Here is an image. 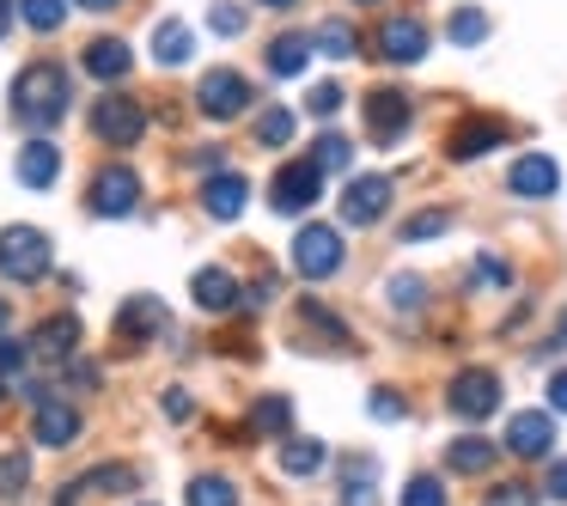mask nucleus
<instances>
[{
    "instance_id": "f257e3e1",
    "label": "nucleus",
    "mask_w": 567,
    "mask_h": 506,
    "mask_svg": "<svg viewBox=\"0 0 567 506\" xmlns=\"http://www.w3.org/2000/svg\"><path fill=\"white\" fill-rule=\"evenodd\" d=\"M74 104V80H68L62 62H31L25 74L13 80V116L31 128H55Z\"/></svg>"
},
{
    "instance_id": "f03ea898",
    "label": "nucleus",
    "mask_w": 567,
    "mask_h": 506,
    "mask_svg": "<svg viewBox=\"0 0 567 506\" xmlns=\"http://www.w3.org/2000/svg\"><path fill=\"white\" fill-rule=\"evenodd\" d=\"M427 50H433V31L421 13H384L372 25V55L384 68H415V62H427Z\"/></svg>"
},
{
    "instance_id": "7ed1b4c3",
    "label": "nucleus",
    "mask_w": 567,
    "mask_h": 506,
    "mask_svg": "<svg viewBox=\"0 0 567 506\" xmlns=\"http://www.w3.org/2000/svg\"><path fill=\"white\" fill-rule=\"evenodd\" d=\"M50 262H55L50 233H38V226H7V233H0V275H7V281L31 287V281L50 275Z\"/></svg>"
},
{
    "instance_id": "20e7f679",
    "label": "nucleus",
    "mask_w": 567,
    "mask_h": 506,
    "mask_svg": "<svg viewBox=\"0 0 567 506\" xmlns=\"http://www.w3.org/2000/svg\"><path fill=\"white\" fill-rule=\"evenodd\" d=\"M342 262H348V245H342L336 226L311 220L293 233V269L306 275V281H330V275H342Z\"/></svg>"
},
{
    "instance_id": "39448f33",
    "label": "nucleus",
    "mask_w": 567,
    "mask_h": 506,
    "mask_svg": "<svg viewBox=\"0 0 567 506\" xmlns=\"http://www.w3.org/2000/svg\"><path fill=\"white\" fill-rule=\"evenodd\" d=\"M250 80L238 74V68H208L202 74V86H196V111L208 116V123H233V116H245L250 111Z\"/></svg>"
},
{
    "instance_id": "423d86ee",
    "label": "nucleus",
    "mask_w": 567,
    "mask_h": 506,
    "mask_svg": "<svg viewBox=\"0 0 567 506\" xmlns=\"http://www.w3.org/2000/svg\"><path fill=\"white\" fill-rule=\"evenodd\" d=\"M92 135L104 141V147H135L141 135H147V111H141V99H123V92H111V99L92 104Z\"/></svg>"
},
{
    "instance_id": "0eeeda50",
    "label": "nucleus",
    "mask_w": 567,
    "mask_h": 506,
    "mask_svg": "<svg viewBox=\"0 0 567 506\" xmlns=\"http://www.w3.org/2000/svg\"><path fill=\"white\" fill-rule=\"evenodd\" d=\"M445 409H452L457 421H470V427H476V421H488L494 409H501V379H494L488 366H464L452 379V391H445Z\"/></svg>"
},
{
    "instance_id": "6e6552de",
    "label": "nucleus",
    "mask_w": 567,
    "mask_h": 506,
    "mask_svg": "<svg viewBox=\"0 0 567 506\" xmlns=\"http://www.w3.org/2000/svg\"><path fill=\"white\" fill-rule=\"evenodd\" d=\"M318 196H323L318 159H287L281 172L269 177V208H275V214H306Z\"/></svg>"
},
{
    "instance_id": "1a4fd4ad",
    "label": "nucleus",
    "mask_w": 567,
    "mask_h": 506,
    "mask_svg": "<svg viewBox=\"0 0 567 506\" xmlns=\"http://www.w3.org/2000/svg\"><path fill=\"white\" fill-rule=\"evenodd\" d=\"M165 330H172V311H165V299L128 293L123 306H116V342H123V348H147V342H159Z\"/></svg>"
},
{
    "instance_id": "9d476101",
    "label": "nucleus",
    "mask_w": 567,
    "mask_h": 506,
    "mask_svg": "<svg viewBox=\"0 0 567 506\" xmlns=\"http://www.w3.org/2000/svg\"><path fill=\"white\" fill-rule=\"evenodd\" d=\"M409 123H415V99H409L403 86L367 92V135L379 141V147H396V141L409 135Z\"/></svg>"
},
{
    "instance_id": "9b49d317",
    "label": "nucleus",
    "mask_w": 567,
    "mask_h": 506,
    "mask_svg": "<svg viewBox=\"0 0 567 506\" xmlns=\"http://www.w3.org/2000/svg\"><path fill=\"white\" fill-rule=\"evenodd\" d=\"M86 208L99 214V220H128V214L141 208V177L128 172V165H104V172L92 177Z\"/></svg>"
},
{
    "instance_id": "f8f14e48",
    "label": "nucleus",
    "mask_w": 567,
    "mask_h": 506,
    "mask_svg": "<svg viewBox=\"0 0 567 506\" xmlns=\"http://www.w3.org/2000/svg\"><path fill=\"white\" fill-rule=\"evenodd\" d=\"M80 427H86V421H80V409L68 403V396H43V403H31V440L38 445H50V452H62V445H74L80 440Z\"/></svg>"
},
{
    "instance_id": "ddd939ff",
    "label": "nucleus",
    "mask_w": 567,
    "mask_h": 506,
    "mask_svg": "<svg viewBox=\"0 0 567 506\" xmlns=\"http://www.w3.org/2000/svg\"><path fill=\"white\" fill-rule=\"evenodd\" d=\"M506 141H513V128H506L501 116H464V123L452 128V141H445V153L464 165V159H488V153L506 147Z\"/></svg>"
},
{
    "instance_id": "4468645a",
    "label": "nucleus",
    "mask_w": 567,
    "mask_h": 506,
    "mask_svg": "<svg viewBox=\"0 0 567 506\" xmlns=\"http://www.w3.org/2000/svg\"><path fill=\"white\" fill-rule=\"evenodd\" d=\"M506 189H513L518 202H549L555 189H561V165H555L549 153H518L513 172H506Z\"/></svg>"
},
{
    "instance_id": "2eb2a0df",
    "label": "nucleus",
    "mask_w": 567,
    "mask_h": 506,
    "mask_svg": "<svg viewBox=\"0 0 567 506\" xmlns=\"http://www.w3.org/2000/svg\"><path fill=\"white\" fill-rule=\"evenodd\" d=\"M384 214H391V177H348L342 226H379Z\"/></svg>"
},
{
    "instance_id": "dca6fc26",
    "label": "nucleus",
    "mask_w": 567,
    "mask_h": 506,
    "mask_svg": "<svg viewBox=\"0 0 567 506\" xmlns=\"http://www.w3.org/2000/svg\"><path fill=\"white\" fill-rule=\"evenodd\" d=\"M74 354H80V318L74 311H55V318H43L38 330H31V360H43V366H68Z\"/></svg>"
},
{
    "instance_id": "f3484780",
    "label": "nucleus",
    "mask_w": 567,
    "mask_h": 506,
    "mask_svg": "<svg viewBox=\"0 0 567 506\" xmlns=\"http://www.w3.org/2000/svg\"><path fill=\"white\" fill-rule=\"evenodd\" d=\"M501 445L513 457H525V464H530V457H549L555 452V415H543V409H518V415L506 421V440Z\"/></svg>"
},
{
    "instance_id": "a211bd4d",
    "label": "nucleus",
    "mask_w": 567,
    "mask_h": 506,
    "mask_svg": "<svg viewBox=\"0 0 567 506\" xmlns=\"http://www.w3.org/2000/svg\"><path fill=\"white\" fill-rule=\"evenodd\" d=\"M189 299H196L202 311H238L245 306V287H238V275L233 269H220V262H208V269H196V281H189Z\"/></svg>"
},
{
    "instance_id": "6ab92c4d",
    "label": "nucleus",
    "mask_w": 567,
    "mask_h": 506,
    "mask_svg": "<svg viewBox=\"0 0 567 506\" xmlns=\"http://www.w3.org/2000/svg\"><path fill=\"white\" fill-rule=\"evenodd\" d=\"M13 172H19V184H25V189H50L55 177H62V147H55V141H43V135L25 141Z\"/></svg>"
},
{
    "instance_id": "aec40b11",
    "label": "nucleus",
    "mask_w": 567,
    "mask_h": 506,
    "mask_svg": "<svg viewBox=\"0 0 567 506\" xmlns=\"http://www.w3.org/2000/svg\"><path fill=\"white\" fill-rule=\"evenodd\" d=\"M80 68H86L92 80H104V86H116V80L135 68V50H128L123 38H92L86 55H80Z\"/></svg>"
},
{
    "instance_id": "412c9836",
    "label": "nucleus",
    "mask_w": 567,
    "mask_h": 506,
    "mask_svg": "<svg viewBox=\"0 0 567 506\" xmlns=\"http://www.w3.org/2000/svg\"><path fill=\"white\" fill-rule=\"evenodd\" d=\"M245 196H250V184L238 172H214L208 184H202V208H208L214 220H238V214H245Z\"/></svg>"
},
{
    "instance_id": "4be33fe9",
    "label": "nucleus",
    "mask_w": 567,
    "mask_h": 506,
    "mask_svg": "<svg viewBox=\"0 0 567 506\" xmlns=\"http://www.w3.org/2000/svg\"><path fill=\"white\" fill-rule=\"evenodd\" d=\"M189 55H196V31H189L184 19H159V25H153V62H159V68H184Z\"/></svg>"
},
{
    "instance_id": "5701e85b",
    "label": "nucleus",
    "mask_w": 567,
    "mask_h": 506,
    "mask_svg": "<svg viewBox=\"0 0 567 506\" xmlns=\"http://www.w3.org/2000/svg\"><path fill=\"white\" fill-rule=\"evenodd\" d=\"M311 38H299V31H281V38L262 50V62H269V74L275 80H293V74H306V62H311Z\"/></svg>"
},
{
    "instance_id": "b1692460",
    "label": "nucleus",
    "mask_w": 567,
    "mask_h": 506,
    "mask_svg": "<svg viewBox=\"0 0 567 506\" xmlns=\"http://www.w3.org/2000/svg\"><path fill=\"white\" fill-rule=\"evenodd\" d=\"M275 464H281L287 476H318V469L330 464V445H323V440H299V433H287L281 452H275Z\"/></svg>"
},
{
    "instance_id": "393cba45",
    "label": "nucleus",
    "mask_w": 567,
    "mask_h": 506,
    "mask_svg": "<svg viewBox=\"0 0 567 506\" xmlns=\"http://www.w3.org/2000/svg\"><path fill=\"white\" fill-rule=\"evenodd\" d=\"M287 427H293V403H287V396H257V403H250V433H257V440H287Z\"/></svg>"
},
{
    "instance_id": "a878e982",
    "label": "nucleus",
    "mask_w": 567,
    "mask_h": 506,
    "mask_svg": "<svg viewBox=\"0 0 567 506\" xmlns=\"http://www.w3.org/2000/svg\"><path fill=\"white\" fill-rule=\"evenodd\" d=\"M445 469H457V476H488V469H494V445L476 440V433H464V440L445 445Z\"/></svg>"
},
{
    "instance_id": "bb28decb",
    "label": "nucleus",
    "mask_w": 567,
    "mask_h": 506,
    "mask_svg": "<svg viewBox=\"0 0 567 506\" xmlns=\"http://www.w3.org/2000/svg\"><path fill=\"white\" fill-rule=\"evenodd\" d=\"M311 50L330 55V62H348V55H360V31L348 25V19H323V25L311 31Z\"/></svg>"
},
{
    "instance_id": "cd10ccee",
    "label": "nucleus",
    "mask_w": 567,
    "mask_h": 506,
    "mask_svg": "<svg viewBox=\"0 0 567 506\" xmlns=\"http://www.w3.org/2000/svg\"><path fill=\"white\" fill-rule=\"evenodd\" d=\"M384 299H391L396 318H415V311H427V281H421V275H391V281H384Z\"/></svg>"
},
{
    "instance_id": "c85d7f7f",
    "label": "nucleus",
    "mask_w": 567,
    "mask_h": 506,
    "mask_svg": "<svg viewBox=\"0 0 567 506\" xmlns=\"http://www.w3.org/2000/svg\"><path fill=\"white\" fill-rule=\"evenodd\" d=\"M445 38H452L457 50H476V43L488 38V13H476V7H457V13L445 19Z\"/></svg>"
},
{
    "instance_id": "c756f323",
    "label": "nucleus",
    "mask_w": 567,
    "mask_h": 506,
    "mask_svg": "<svg viewBox=\"0 0 567 506\" xmlns=\"http://www.w3.org/2000/svg\"><path fill=\"white\" fill-rule=\"evenodd\" d=\"M19 19H25L38 38H50V31H62L68 19V0H19Z\"/></svg>"
},
{
    "instance_id": "7c9ffc66",
    "label": "nucleus",
    "mask_w": 567,
    "mask_h": 506,
    "mask_svg": "<svg viewBox=\"0 0 567 506\" xmlns=\"http://www.w3.org/2000/svg\"><path fill=\"white\" fill-rule=\"evenodd\" d=\"M135 482L141 476L128 464H99V469H86V476H80V488H92V494H128Z\"/></svg>"
},
{
    "instance_id": "2f4dec72",
    "label": "nucleus",
    "mask_w": 567,
    "mask_h": 506,
    "mask_svg": "<svg viewBox=\"0 0 567 506\" xmlns=\"http://www.w3.org/2000/svg\"><path fill=\"white\" fill-rule=\"evenodd\" d=\"M299 323H306V330H323L336 348H348V342H354V335H348V323L336 318V311H323L318 299H299Z\"/></svg>"
},
{
    "instance_id": "473e14b6",
    "label": "nucleus",
    "mask_w": 567,
    "mask_h": 506,
    "mask_svg": "<svg viewBox=\"0 0 567 506\" xmlns=\"http://www.w3.org/2000/svg\"><path fill=\"white\" fill-rule=\"evenodd\" d=\"M184 500H189V506H238V488H233L226 476H196V482L184 488Z\"/></svg>"
},
{
    "instance_id": "72a5a7b5",
    "label": "nucleus",
    "mask_w": 567,
    "mask_h": 506,
    "mask_svg": "<svg viewBox=\"0 0 567 506\" xmlns=\"http://www.w3.org/2000/svg\"><path fill=\"white\" fill-rule=\"evenodd\" d=\"M293 141V111H281V104H269V111L257 116V147H287Z\"/></svg>"
},
{
    "instance_id": "f704fd0d",
    "label": "nucleus",
    "mask_w": 567,
    "mask_h": 506,
    "mask_svg": "<svg viewBox=\"0 0 567 506\" xmlns=\"http://www.w3.org/2000/svg\"><path fill=\"white\" fill-rule=\"evenodd\" d=\"M311 159H318L323 177H330V172H348V165H354V141H348V135H318Z\"/></svg>"
},
{
    "instance_id": "c9c22d12",
    "label": "nucleus",
    "mask_w": 567,
    "mask_h": 506,
    "mask_svg": "<svg viewBox=\"0 0 567 506\" xmlns=\"http://www.w3.org/2000/svg\"><path fill=\"white\" fill-rule=\"evenodd\" d=\"M31 488V457L25 452H0V500H19Z\"/></svg>"
},
{
    "instance_id": "e433bc0d",
    "label": "nucleus",
    "mask_w": 567,
    "mask_h": 506,
    "mask_svg": "<svg viewBox=\"0 0 567 506\" xmlns=\"http://www.w3.org/2000/svg\"><path fill=\"white\" fill-rule=\"evenodd\" d=\"M445 226H452V214H445V208H427V214H415V220H403V245H421V238H440Z\"/></svg>"
},
{
    "instance_id": "4c0bfd02",
    "label": "nucleus",
    "mask_w": 567,
    "mask_h": 506,
    "mask_svg": "<svg viewBox=\"0 0 567 506\" xmlns=\"http://www.w3.org/2000/svg\"><path fill=\"white\" fill-rule=\"evenodd\" d=\"M208 25L220 31V38H238V31L250 25V13L238 7V0H214V7H208Z\"/></svg>"
},
{
    "instance_id": "58836bf2",
    "label": "nucleus",
    "mask_w": 567,
    "mask_h": 506,
    "mask_svg": "<svg viewBox=\"0 0 567 506\" xmlns=\"http://www.w3.org/2000/svg\"><path fill=\"white\" fill-rule=\"evenodd\" d=\"M31 366V342H13V335H0V379L19 384V372Z\"/></svg>"
},
{
    "instance_id": "ea45409f",
    "label": "nucleus",
    "mask_w": 567,
    "mask_h": 506,
    "mask_svg": "<svg viewBox=\"0 0 567 506\" xmlns=\"http://www.w3.org/2000/svg\"><path fill=\"white\" fill-rule=\"evenodd\" d=\"M403 506H445V482L440 476H409Z\"/></svg>"
},
{
    "instance_id": "a19ab883",
    "label": "nucleus",
    "mask_w": 567,
    "mask_h": 506,
    "mask_svg": "<svg viewBox=\"0 0 567 506\" xmlns=\"http://www.w3.org/2000/svg\"><path fill=\"white\" fill-rule=\"evenodd\" d=\"M342 99H348V92L336 86V80H323V86L306 92V111H311V116H336V111H342Z\"/></svg>"
},
{
    "instance_id": "79ce46f5",
    "label": "nucleus",
    "mask_w": 567,
    "mask_h": 506,
    "mask_svg": "<svg viewBox=\"0 0 567 506\" xmlns=\"http://www.w3.org/2000/svg\"><path fill=\"white\" fill-rule=\"evenodd\" d=\"M159 409H165V421H189V415H196V396L177 391V384H172V391L159 396Z\"/></svg>"
},
{
    "instance_id": "37998d69",
    "label": "nucleus",
    "mask_w": 567,
    "mask_h": 506,
    "mask_svg": "<svg viewBox=\"0 0 567 506\" xmlns=\"http://www.w3.org/2000/svg\"><path fill=\"white\" fill-rule=\"evenodd\" d=\"M372 415H379V421H403L409 415V409H403V396H396V391H372Z\"/></svg>"
},
{
    "instance_id": "c03bdc74",
    "label": "nucleus",
    "mask_w": 567,
    "mask_h": 506,
    "mask_svg": "<svg viewBox=\"0 0 567 506\" xmlns=\"http://www.w3.org/2000/svg\"><path fill=\"white\" fill-rule=\"evenodd\" d=\"M543 494H549L555 506H567V457H555L549 476H543Z\"/></svg>"
},
{
    "instance_id": "a18cd8bd",
    "label": "nucleus",
    "mask_w": 567,
    "mask_h": 506,
    "mask_svg": "<svg viewBox=\"0 0 567 506\" xmlns=\"http://www.w3.org/2000/svg\"><path fill=\"white\" fill-rule=\"evenodd\" d=\"M476 281H482V287H506L513 275H506L501 257H476Z\"/></svg>"
},
{
    "instance_id": "49530a36",
    "label": "nucleus",
    "mask_w": 567,
    "mask_h": 506,
    "mask_svg": "<svg viewBox=\"0 0 567 506\" xmlns=\"http://www.w3.org/2000/svg\"><path fill=\"white\" fill-rule=\"evenodd\" d=\"M275 293H281V275H257L250 281V306H275Z\"/></svg>"
},
{
    "instance_id": "de8ad7c7",
    "label": "nucleus",
    "mask_w": 567,
    "mask_h": 506,
    "mask_svg": "<svg viewBox=\"0 0 567 506\" xmlns=\"http://www.w3.org/2000/svg\"><path fill=\"white\" fill-rule=\"evenodd\" d=\"M549 409H555V415H567V372H555V379H549Z\"/></svg>"
},
{
    "instance_id": "09e8293b",
    "label": "nucleus",
    "mask_w": 567,
    "mask_h": 506,
    "mask_svg": "<svg viewBox=\"0 0 567 506\" xmlns=\"http://www.w3.org/2000/svg\"><path fill=\"white\" fill-rule=\"evenodd\" d=\"M488 506H530V494H525V488H501Z\"/></svg>"
},
{
    "instance_id": "8fccbe9b",
    "label": "nucleus",
    "mask_w": 567,
    "mask_h": 506,
    "mask_svg": "<svg viewBox=\"0 0 567 506\" xmlns=\"http://www.w3.org/2000/svg\"><path fill=\"white\" fill-rule=\"evenodd\" d=\"M13 19H19V0H0V38L13 31Z\"/></svg>"
},
{
    "instance_id": "3c124183",
    "label": "nucleus",
    "mask_w": 567,
    "mask_h": 506,
    "mask_svg": "<svg viewBox=\"0 0 567 506\" xmlns=\"http://www.w3.org/2000/svg\"><path fill=\"white\" fill-rule=\"evenodd\" d=\"M80 7H86V13H116L123 0H80Z\"/></svg>"
},
{
    "instance_id": "603ef678",
    "label": "nucleus",
    "mask_w": 567,
    "mask_h": 506,
    "mask_svg": "<svg viewBox=\"0 0 567 506\" xmlns=\"http://www.w3.org/2000/svg\"><path fill=\"white\" fill-rule=\"evenodd\" d=\"M262 7H269V13H293L299 0H262Z\"/></svg>"
},
{
    "instance_id": "864d4df0",
    "label": "nucleus",
    "mask_w": 567,
    "mask_h": 506,
    "mask_svg": "<svg viewBox=\"0 0 567 506\" xmlns=\"http://www.w3.org/2000/svg\"><path fill=\"white\" fill-rule=\"evenodd\" d=\"M7 323H13V306H7V299H0V335H7Z\"/></svg>"
},
{
    "instance_id": "5fc2aeb1",
    "label": "nucleus",
    "mask_w": 567,
    "mask_h": 506,
    "mask_svg": "<svg viewBox=\"0 0 567 506\" xmlns=\"http://www.w3.org/2000/svg\"><path fill=\"white\" fill-rule=\"evenodd\" d=\"M549 348H567V311H561V330H555V342Z\"/></svg>"
},
{
    "instance_id": "6e6d98bb",
    "label": "nucleus",
    "mask_w": 567,
    "mask_h": 506,
    "mask_svg": "<svg viewBox=\"0 0 567 506\" xmlns=\"http://www.w3.org/2000/svg\"><path fill=\"white\" fill-rule=\"evenodd\" d=\"M0 396H7V379H0Z\"/></svg>"
},
{
    "instance_id": "4d7b16f0",
    "label": "nucleus",
    "mask_w": 567,
    "mask_h": 506,
    "mask_svg": "<svg viewBox=\"0 0 567 506\" xmlns=\"http://www.w3.org/2000/svg\"><path fill=\"white\" fill-rule=\"evenodd\" d=\"M360 7H372V0H360Z\"/></svg>"
}]
</instances>
